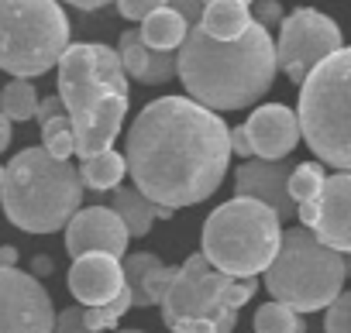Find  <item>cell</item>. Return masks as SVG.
Instances as JSON below:
<instances>
[{
	"label": "cell",
	"instance_id": "obj_42",
	"mask_svg": "<svg viewBox=\"0 0 351 333\" xmlns=\"http://www.w3.org/2000/svg\"><path fill=\"white\" fill-rule=\"evenodd\" d=\"M207 4H210V0H204V8H207ZM241 4H252V0H241Z\"/></svg>",
	"mask_w": 351,
	"mask_h": 333
},
{
	"label": "cell",
	"instance_id": "obj_15",
	"mask_svg": "<svg viewBox=\"0 0 351 333\" xmlns=\"http://www.w3.org/2000/svg\"><path fill=\"white\" fill-rule=\"evenodd\" d=\"M252 144V155H258L262 161H282L296 144H300V127H296V114L282 103H269L258 107L248 124H241Z\"/></svg>",
	"mask_w": 351,
	"mask_h": 333
},
{
	"label": "cell",
	"instance_id": "obj_24",
	"mask_svg": "<svg viewBox=\"0 0 351 333\" xmlns=\"http://www.w3.org/2000/svg\"><path fill=\"white\" fill-rule=\"evenodd\" d=\"M324 169L317 161H300L296 169H289V179H286V193H289V200H296V203H310V200H317L320 196V189H324Z\"/></svg>",
	"mask_w": 351,
	"mask_h": 333
},
{
	"label": "cell",
	"instance_id": "obj_11",
	"mask_svg": "<svg viewBox=\"0 0 351 333\" xmlns=\"http://www.w3.org/2000/svg\"><path fill=\"white\" fill-rule=\"evenodd\" d=\"M49 289L21 268H0V333H52Z\"/></svg>",
	"mask_w": 351,
	"mask_h": 333
},
{
	"label": "cell",
	"instance_id": "obj_36",
	"mask_svg": "<svg viewBox=\"0 0 351 333\" xmlns=\"http://www.w3.org/2000/svg\"><path fill=\"white\" fill-rule=\"evenodd\" d=\"M52 268H56V261L52 258H45V254H38L35 261H32V278H42V275H52Z\"/></svg>",
	"mask_w": 351,
	"mask_h": 333
},
{
	"label": "cell",
	"instance_id": "obj_17",
	"mask_svg": "<svg viewBox=\"0 0 351 333\" xmlns=\"http://www.w3.org/2000/svg\"><path fill=\"white\" fill-rule=\"evenodd\" d=\"M117 59L124 76L145 83V86H162L169 79H176V52H152L141 45L138 31H124L117 42Z\"/></svg>",
	"mask_w": 351,
	"mask_h": 333
},
{
	"label": "cell",
	"instance_id": "obj_4",
	"mask_svg": "<svg viewBox=\"0 0 351 333\" xmlns=\"http://www.w3.org/2000/svg\"><path fill=\"white\" fill-rule=\"evenodd\" d=\"M0 203L18 230L56 234L76 217L83 183L69 161L49 158L45 148H25L0 176Z\"/></svg>",
	"mask_w": 351,
	"mask_h": 333
},
{
	"label": "cell",
	"instance_id": "obj_22",
	"mask_svg": "<svg viewBox=\"0 0 351 333\" xmlns=\"http://www.w3.org/2000/svg\"><path fill=\"white\" fill-rule=\"evenodd\" d=\"M35 107H38V93L25 79H11L4 90H0V114H4L11 124L14 120H32Z\"/></svg>",
	"mask_w": 351,
	"mask_h": 333
},
{
	"label": "cell",
	"instance_id": "obj_41",
	"mask_svg": "<svg viewBox=\"0 0 351 333\" xmlns=\"http://www.w3.org/2000/svg\"><path fill=\"white\" fill-rule=\"evenodd\" d=\"M114 333H145V330H114Z\"/></svg>",
	"mask_w": 351,
	"mask_h": 333
},
{
	"label": "cell",
	"instance_id": "obj_14",
	"mask_svg": "<svg viewBox=\"0 0 351 333\" xmlns=\"http://www.w3.org/2000/svg\"><path fill=\"white\" fill-rule=\"evenodd\" d=\"M310 234L337 254L351 251V176L348 172H334L324 179V189L317 196V224Z\"/></svg>",
	"mask_w": 351,
	"mask_h": 333
},
{
	"label": "cell",
	"instance_id": "obj_34",
	"mask_svg": "<svg viewBox=\"0 0 351 333\" xmlns=\"http://www.w3.org/2000/svg\"><path fill=\"white\" fill-rule=\"evenodd\" d=\"M228 148H231V155H238V158H252V144H248L245 127H228Z\"/></svg>",
	"mask_w": 351,
	"mask_h": 333
},
{
	"label": "cell",
	"instance_id": "obj_40",
	"mask_svg": "<svg viewBox=\"0 0 351 333\" xmlns=\"http://www.w3.org/2000/svg\"><path fill=\"white\" fill-rule=\"evenodd\" d=\"M11 148V120L0 114V151H8Z\"/></svg>",
	"mask_w": 351,
	"mask_h": 333
},
{
	"label": "cell",
	"instance_id": "obj_39",
	"mask_svg": "<svg viewBox=\"0 0 351 333\" xmlns=\"http://www.w3.org/2000/svg\"><path fill=\"white\" fill-rule=\"evenodd\" d=\"M14 265H18V251L11 244H4L0 248V268H14Z\"/></svg>",
	"mask_w": 351,
	"mask_h": 333
},
{
	"label": "cell",
	"instance_id": "obj_29",
	"mask_svg": "<svg viewBox=\"0 0 351 333\" xmlns=\"http://www.w3.org/2000/svg\"><path fill=\"white\" fill-rule=\"evenodd\" d=\"M165 8L180 18L186 28H197L200 25V14H204V0H169Z\"/></svg>",
	"mask_w": 351,
	"mask_h": 333
},
{
	"label": "cell",
	"instance_id": "obj_21",
	"mask_svg": "<svg viewBox=\"0 0 351 333\" xmlns=\"http://www.w3.org/2000/svg\"><path fill=\"white\" fill-rule=\"evenodd\" d=\"M80 183H83V189H97V193H110V189H117L121 186V179L128 176V165H124V155H117L114 148L110 151H104V155H93V158H86L83 165H80Z\"/></svg>",
	"mask_w": 351,
	"mask_h": 333
},
{
	"label": "cell",
	"instance_id": "obj_2",
	"mask_svg": "<svg viewBox=\"0 0 351 333\" xmlns=\"http://www.w3.org/2000/svg\"><path fill=\"white\" fill-rule=\"evenodd\" d=\"M276 72V42L255 21L234 42H214L200 28H190L176 49V76L190 100L207 110L252 107L272 90Z\"/></svg>",
	"mask_w": 351,
	"mask_h": 333
},
{
	"label": "cell",
	"instance_id": "obj_23",
	"mask_svg": "<svg viewBox=\"0 0 351 333\" xmlns=\"http://www.w3.org/2000/svg\"><path fill=\"white\" fill-rule=\"evenodd\" d=\"M255 333H306V319L279 302H265L255 312Z\"/></svg>",
	"mask_w": 351,
	"mask_h": 333
},
{
	"label": "cell",
	"instance_id": "obj_5",
	"mask_svg": "<svg viewBox=\"0 0 351 333\" xmlns=\"http://www.w3.org/2000/svg\"><path fill=\"white\" fill-rule=\"evenodd\" d=\"M262 275L272 302L293 312H317L344 292L348 261L344 254L324 248L310 230L293 227L279 237V251Z\"/></svg>",
	"mask_w": 351,
	"mask_h": 333
},
{
	"label": "cell",
	"instance_id": "obj_35",
	"mask_svg": "<svg viewBox=\"0 0 351 333\" xmlns=\"http://www.w3.org/2000/svg\"><path fill=\"white\" fill-rule=\"evenodd\" d=\"M62 131H69V117H52L49 124H42V144H45L49 137L62 134Z\"/></svg>",
	"mask_w": 351,
	"mask_h": 333
},
{
	"label": "cell",
	"instance_id": "obj_16",
	"mask_svg": "<svg viewBox=\"0 0 351 333\" xmlns=\"http://www.w3.org/2000/svg\"><path fill=\"white\" fill-rule=\"evenodd\" d=\"M121 289H124V275H121V261L117 258H107V254H80V258H73L69 292L86 309L107 306L110 299L121 295Z\"/></svg>",
	"mask_w": 351,
	"mask_h": 333
},
{
	"label": "cell",
	"instance_id": "obj_13",
	"mask_svg": "<svg viewBox=\"0 0 351 333\" xmlns=\"http://www.w3.org/2000/svg\"><path fill=\"white\" fill-rule=\"evenodd\" d=\"M289 169L293 165L282 158V161H262V158H252L245 161L241 169L234 172V193L238 200H255L262 207H269L279 224L293 217V200L286 193V179H289Z\"/></svg>",
	"mask_w": 351,
	"mask_h": 333
},
{
	"label": "cell",
	"instance_id": "obj_19",
	"mask_svg": "<svg viewBox=\"0 0 351 333\" xmlns=\"http://www.w3.org/2000/svg\"><path fill=\"white\" fill-rule=\"evenodd\" d=\"M252 25V11L241 0H210L200 14V31L210 35L214 42H234L245 28Z\"/></svg>",
	"mask_w": 351,
	"mask_h": 333
},
{
	"label": "cell",
	"instance_id": "obj_27",
	"mask_svg": "<svg viewBox=\"0 0 351 333\" xmlns=\"http://www.w3.org/2000/svg\"><path fill=\"white\" fill-rule=\"evenodd\" d=\"M255 292H258V282L255 278H231L228 289H224V295H221V306L231 309V312H238Z\"/></svg>",
	"mask_w": 351,
	"mask_h": 333
},
{
	"label": "cell",
	"instance_id": "obj_9",
	"mask_svg": "<svg viewBox=\"0 0 351 333\" xmlns=\"http://www.w3.org/2000/svg\"><path fill=\"white\" fill-rule=\"evenodd\" d=\"M341 49H344V38H341V28L334 18H327L313 8H296L279 25L276 69L286 72V79L293 86H300L313 66H320L324 59H330Z\"/></svg>",
	"mask_w": 351,
	"mask_h": 333
},
{
	"label": "cell",
	"instance_id": "obj_10",
	"mask_svg": "<svg viewBox=\"0 0 351 333\" xmlns=\"http://www.w3.org/2000/svg\"><path fill=\"white\" fill-rule=\"evenodd\" d=\"M228 282L231 278L214 271L204 254H190L180 268H176V278L169 282V289H165V295L158 302L162 323L169 330L183 326V323H193V319L217 323L224 316L221 295H224Z\"/></svg>",
	"mask_w": 351,
	"mask_h": 333
},
{
	"label": "cell",
	"instance_id": "obj_32",
	"mask_svg": "<svg viewBox=\"0 0 351 333\" xmlns=\"http://www.w3.org/2000/svg\"><path fill=\"white\" fill-rule=\"evenodd\" d=\"M282 4H276V0H262V4L255 8V25H262L265 31L269 28H279L282 25Z\"/></svg>",
	"mask_w": 351,
	"mask_h": 333
},
{
	"label": "cell",
	"instance_id": "obj_43",
	"mask_svg": "<svg viewBox=\"0 0 351 333\" xmlns=\"http://www.w3.org/2000/svg\"><path fill=\"white\" fill-rule=\"evenodd\" d=\"M0 176H4V165H0Z\"/></svg>",
	"mask_w": 351,
	"mask_h": 333
},
{
	"label": "cell",
	"instance_id": "obj_20",
	"mask_svg": "<svg viewBox=\"0 0 351 333\" xmlns=\"http://www.w3.org/2000/svg\"><path fill=\"white\" fill-rule=\"evenodd\" d=\"M186 25L176 18L169 8H162V11H155V14H148L145 21H141V28H138V38H141V45L145 49H152V52H176L183 45V38H186Z\"/></svg>",
	"mask_w": 351,
	"mask_h": 333
},
{
	"label": "cell",
	"instance_id": "obj_38",
	"mask_svg": "<svg viewBox=\"0 0 351 333\" xmlns=\"http://www.w3.org/2000/svg\"><path fill=\"white\" fill-rule=\"evenodd\" d=\"M69 8H80V11H97V8H107L110 0H62Z\"/></svg>",
	"mask_w": 351,
	"mask_h": 333
},
{
	"label": "cell",
	"instance_id": "obj_6",
	"mask_svg": "<svg viewBox=\"0 0 351 333\" xmlns=\"http://www.w3.org/2000/svg\"><path fill=\"white\" fill-rule=\"evenodd\" d=\"M279 217L255 200H228L204 224L200 254L228 278H255L279 251Z\"/></svg>",
	"mask_w": 351,
	"mask_h": 333
},
{
	"label": "cell",
	"instance_id": "obj_37",
	"mask_svg": "<svg viewBox=\"0 0 351 333\" xmlns=\"http://www.w3.org/2000/svg\"><path fill=\"white\" fill-rule=\"evenodd\" d=\"M234 326H238V312L224 309V316L214 323V333H234Z\"/></svg>",
	"mask_w": 351,
	"mask_h": 333
},
{
	"label": "cell",
	"instance_id": "obj_18",
	"mask_svg": "<svg viewBox=\"0 0 351 333\" xmlns=\"http://www.w3.org/2000/svg\"><path fill=\"white\" fill-rule=\"evenodd\" d=\"M110 210H114L117 220L124 224L128 241H131V237H145L155 220H169V217H172V210L148 203L134 186H117V189H110Z\"/></svg>",
	"mask_w": 351,
	"mask_h": 333
},
{
	"label": "cell",
	"instance_id": "obj_12",
	"mask_svg": "<svg viewBox=\"0 0 351 333\" xmlns=\"http://www.w3.org/2000/svg\"><path fill=\"white\" fill-rule=\"evenodd\" d=\"M66 251L73 258L107 254L121 261L128 254V230L110 207H86L76 210V217L66 224Z\"/></svg>",
	"mask_w": 351,
	"mask_h": 333
},
{
	"label": "cell",
	"instance_id": "obj_30",
	"mask_svg": "<svg viewBox=\"0 0 351 333\" xmlns=\"http://www.w3.org/2000/svg\"><path fill=\"white\" fill-rule=\"evenodd\" d=\"M52 333H97V330H86V323H83V309H62L59 316H56V323H52Z\"/></svg>",
	"mask_w": 351,
	"mask_h": 333
},
{
	"label": "cell",
	"instance_id": "obj_33",
	"mask_svg": "<svg viewBox=\"0 0 351 333\" xmlns=\"http://www.w3.org/2000/svg\"><path fill=\"white\" fill-rule=\"evenodd\" d=\"M35 117H38V124H49L52 117H66V110H62V100H59V96H45V100H38V107H35Z\"/></svg>",
	"mask_w": 351,
	"mask_h": 333
},
{
	"label": "cell",
	"instance_id": "obj_28",
	"mask_svg": "<svg viewBox=\"0 0 351 333\" xmlns=\"http://www.w3.org/2000/svg\"><path fill=\"white\" fill-rule=\"evenodd\" d=\"M169 0H117V14L124 21H145L148 14L162 11Z\"/></svg>",
	"mask_w": 351,
	"mask_h": 333
},
{
	"label": "cell",
	"instance_id": "obj_1",
	"mask_svg": "<svg viewBox=\"0 0 351 333\" xmlns=\"http://www.w3.org/2000/svg\"><path fill=\"white\" fill-rule=\"evenodd\" d=\"M124 165L148 203L172 213L197 207L228 176V124L190 96H158L131 120Z\"/></svg>",
	"mask_w": 351,
	"mask_h": 333
},
{
	"label": "cell",
	"instance_id": "obj_3",
	"mask_svg": "<svg viewBox=\"0 0 351 333\" xmlns=\"http://www.w3.org/2000/svg\"><path fill=\"white\" fill-rule=\"evenodd\" d=\"M73 131V155L83 161L110 151L128 117V76L114 49L76 42L59 59V93Z\"/></svg>",
	"mask_w": 351,
	"mask_h": 333
},
{
	"label": "cell",
	"instance_id": "obj_8",
	"mask_svg": "<svg viewBox=\"0 0 351 333\" xmlns=\"http://www.w3.org/2000/svg\"><path fill=\"white\" fill-rule=\"evenodd\" d=\"M69 49V18L59 0H0V69L32 83Z\"/></svg>",
	"mask_w": 351,
	"mask_h": 333
},
{
	"label": "cell",
	"instance_id": "obj_26",
	"mask_svg": "<svg viewBox=\"0 0 351 333\" xmlns=\"http://www.w3.org/2000/svg\"><path fill=\"white\" fill-rule=\"evenodd\" d=\"M327 333H351V295L341 292L330 306H327V319H324Z\"/></svg>",
	"mask_w": 351,
	"mask_h": 333
},
{
	"label": "cell",
	"instance_id": "obj_7",
	"mask_svg": "<svg viewBox=\"0 0 351 333\" xmlns=\"http://www.w3.org/2000/svg\"><path fill=\"white\" fill-rule=\"evenodd\" d=\"M348 83H351V52L341 49L300 83L296 127L306 148L334 165L337 172L351 169V117H348Z\"/></svg>",
	"mask_w": 351,
	"mask_h": 333
},
{
	"label": "cell",
	"instance_id": "obj_31",
	"mask_svg": "<svg viewBox=\"0 0 351 333\" xmlns=\"http://www.w3.org/2000/svg\"><path fill=\"white\" fill-rule=\"evenodd\" d=\"M73 148H76L73 131H62V134H56V137H49V141H45V155H49V158H56V161H69Z\"/></svg>",
	"mask_w": 351,
	"mask_h": 333
},
{
	"label": "cell",
	"instance_id": "obj_25",
	"mask_svg": "<svg viewBox=\"0 0 351 333\" xmlns=\"http://www.w3.org/2000/svg\"><path fill=\"white\" fill-rule=\"evenodd\" d=\"M131 309V295H128V289H121V295L117 299H110L107 306H97V309H83V323H86V330H97V333H104V330H110L124 312Z\"/></svg>",
	"mask_w": 351,
	"mask_h": 333
}]
</instances>
